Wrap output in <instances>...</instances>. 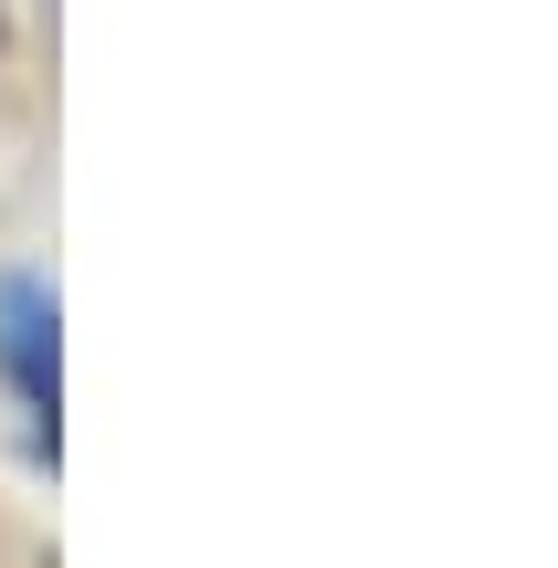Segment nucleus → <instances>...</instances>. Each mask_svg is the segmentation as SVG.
<instances>
[{
  "mask_svg": "<svg viewBox=\"0 0 558 568\" xmlns=\"http://www.w3.org/2000/svg\"><path fill=\"white\" fill-rule=\"evenodd\" d=\"M53 284L42 274H0V389L21 410V443L53 453V410H63V337H53Z\"/></svg>",
  "mask_w": 558,
  "mask_h": 568,
  "instance_id": "f257e3e1",
  "label": "nucleus"
}]
</instances>
